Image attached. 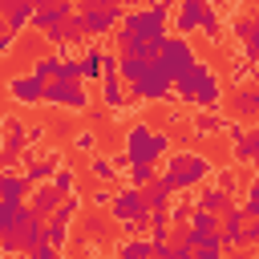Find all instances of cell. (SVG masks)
Listing matches in <instances>:
<instances>
[{
    "instance_id": "6da1fadb",
    "label": "cell",
    "mask_w": 259,
    "mask_h": 259,
    "mask_svg": "<svg viewBox=\"0 0 259 259\" xmlns=\"http://www.w3.org/2000/svg\"><path fill=\"white\" fill-rule=\"evenodd\" d=\"M170 97H178V101L194 105L198 113H219V105H223V85H219L214 69H210L206 61H198V57H194V65L174 81V93H170Z\"/></svg>"
},
{
    "instance_id": "7a4b0ae2",
    "label": "cell",
    "mask_w": 259,
    "mask_h": 259,
    "mask_svg": "<svg viewBox=\"0 0 259 259\" xmlns=\"http://www.w3.org/2000/svg\"><path fill=\"white\" fill-rule=\"evenodd\" d=\"M170 4L162 0V4H150V8H125L121 12V24L113 28V40H117V49L125 45V40H134V36H150V40H166V24H170Z\"/></svg>"
},
{
    "instance_id": "3957f363",
    "label": "cell",
    "mask_w": 259,
    "mask_h": 259,
    "mask_svg": "<svg viewBox=\"0 0 259 259\" xmlns=\"http://www.w3.org/2000/svg\"><path fill=\"white\" fill-rule=\"evenodd\" d=\"M210 158L206 154H194V150H178V154H170L166 158V170H158L162 174V182L170 186V194H190L194 186H202L206 178H210Z\"/></svg>"
},
{
    "instance_id": "277c9868",
    "label": "cell",
    "mask_w": 259,
    "mask_h": 259,
    "mask_svg": "<svg viewBox=\"0 0 259 259\" xmlns=\"http://www.w3.org/2000/svg\"><path fill=\"white\" fill-rule=\"evenodd\" d=\"M125 162L130 166H158V158L170 154V134L166 130H154L146 121H134L125 130Z\"/></svg>"
},
{
    "instance_id": "5b68a950",
    "label": "cell",
    "mask_w": 259,
    "mask_h": 259,
    "mask_svg": "<svg viewBox=\"0 0 259 259\" xmlns=\"http://www.w3.org/2000/svg\"><path fill=\"white\" fill-rule=\"evenodd\" d=\"M109 219L121 223L130 235L150 231V210H146V202H142V190H134V186L113 190V194H109Z\"/></svg>"
},
{
    "instance_id": "8992f818",
    "label": "cell",
    "mask_w": 259,
    "mask_h": 259,
    "mask_svg": "<svg viewBox=\"0 0 259 259\" xmlns=\"http://www.w3.org/2000/svg\"><path fill=\"white\" fill-rule=\"evenodd\" d=\"M0 125H4V150H0V170L8 174V170L16 166V158L24 154V146H32V142H40V138H45V125H24L20 117H4Z\"/></svg>"
},
{
    "instance_id": "52a82bcc",
    "label": "cell",
    "mask_w": 259,
    "mask_h": 259,
    "mask_svg": "<svg viewBox=\"0 0 259 259\" xmlns=\"http://www.w3.org/2000/svg\"><path fill=\"white\" fill-rule=\"evenodd\" d=\"M121 4H109V0H85L81 8H77V20H81V28H85V40L89 36H105V32H113L117 24H121Z\"/></svg>"
},
{
    "instance_id": "ba28073f",
    "label": "cell",
    "mask_w": 259,
    "mask_h": 259,
    "mask_svg": "<svg viewBox=\"0 0 259 259\" xmlns=\"http://www.w3.org/2000/svg\"><path fill=\"white\" fill-rule=\"evenodd\" d=\"M158 69L170 77V81H178L190 65H194V49H190V40H182V36H170L166 32V40H162V49H158Z\"/></svg>"
},
{
    "instance_id": "9c48e42d",
    "label": "cell",
    "mask_w": 259,
    "mask_h": 259,
    "mask_svg": "<svg viewBox=\"0 0 259 259\" xmlns=\"http://www.w3.org/2000/svg\"><path fill=\"white\" fill-rule=\"evenodd\" d=\"M170 93H174V81L158 69V61H150L146 73L130 85V97L125 101H170Z\"/></svg>"
},
{
    "instance_id": "30bf717a",
    "label": "cell",
    "mask_w": 259,
    "mask_h": 259,
    "mask_svg": "<svg viewBox=\"0 0 259 259\" xmlns=\"http://www.w3.org/2000/svg\"><path fill=\"white\" fill-rule=\"evenodd\" d=\"M40 105H53V109H89V93L81 81H49L45 85V97Z\"/></svg>"
},
{
    "instance_id": "8fae6325",
    "label": "cell",
    "mask_w": 259,
    "mask_h": 259,
    "mask_svg": "<svg viewBox=\"0 0 259 259\" xmlns=\"http://www.w3.org/2000/svg\"><path fill=\"white\" fill-rule=\"evenodd\" d=\"M73 12H77V8H73L69 0H57V4H32V20H28V24H32L36 32L49 36V32H57Z\"/></svg>"
},
{
    "instance_id": "7c38bea8",
    "label": "cell",
    "mask_w": 259,
    "mask_h": 259,
    "mask_svg": "<svg viewBox=\"0 0 259 259\" xmlns=\"http://www.w3.org/2000/svg\"><path fill=\"white\" fill-rule=\"evenodd\" d=\"M8 97H12L16 105H40V97H45V85H40L32 73H16V77L8 81Z\"/></svg>"
},
{
    "instance_id": "4fadbf2b",
    "label": "cell",
    "mask_w": 259,
    "mask_h": 259,
    "mask_svg": "<svg viewBox=\"0 0 259 259\" xmlns=\"http://www.w3.org/2000/svg\"><path fill=\"white\" fill-rule=\"evenodd\" d=\"M202 12H206V0H182L178 12H174V32L170 36H182L186 40V32H194L202 24Z\"/></svg>"
},
{
    "instance_id": "5bb4252c",
    "label": "cell",
    "mask_w": 259,
    "mask_h": 259,
    "mask_svg": "<svg viewBox=\"0 0 259 259\" xmlns=\"http://www.w3.org/2000/svg\"><path fill=\"white\" fill-rule=\"evenodd\" d=\"M227 138L235 146V162H251L259 154V130H247V125H227Z\"/></svg>"
},
{
    "instance_id": "9a60e30c",
    "label": "cell",
    "mask_w": 259,
    "mask_h": 259,
    "mask_svg": "<svg viewBox=\"0 0 259 259\" xmlns=\"http://www.w3.org/2000/svg\"><path fill=\"white\" fill-rule=\"evenodd\" d=\"M57 166H61V158H57V154H45V158H28L20 178H24V182H28V190H32V186H45V182L57 174Z\"/></svg>"
},
{
    "instance_id": "2e32d148",
    "label": "cell",
    "mask_w": 259,
    "mask_h": 259,
    "mask_svg": "<svg viewBox=\"0 0 259 259\" xmlns=\"http://www.w3.org/2000/svg\"><path fill=\"white\" fill-rule=\"evenodd\" d=\"M101 105H105L109 113H117V109L125 105V85H121L117 69H101Z\"/></svg>"
},
{
    "instance_id": "e0dca14e",
    "label": "cell",
    "mask_w": 259,
    "mask_h": 259,
    "mask_svg": "<svg viewBox=\"0 0 259 259\" xmlns=\"http://www.w3.org/2000/svg\"><path fill=\"white\" fill-rule=\"evenodd\" d=\"M0 16H4V32L16 36V32H24L28 20H32V0H24V4H8V0H0Z\"/></svg>"
},
{
    "instance_id": "ac0fdd59",
    "label": "cell",
    "mask_w": 259,
    "mask_h": 259,
    "mask_svg": "<svg viewBox=\"0 0 259 259\" xmlns=\"http://www.w3.org/2000/svg\"><path fill=\"white\" fill-rule=\"evenodd\" d=\"M28 219H36L28 202H0V235H16Z\"/></svg>"
},
{
    "instance_id": "d6986e66",
    "label": "cell",
    "mask_w": 259,
    "mask_h": 259,
    "mask_svg": "<svg viewBox=\"0 0 259 259\" xmlns=\"http://www.w3.org/2000/svg\"><path fill=\"white\" fill-rule=\"evenodd\" d=\"M45 243V223L40 219H28L16 235H12V247H16V255H28V251H36Z\"/></svg>"
},
{
    "instance_id": "ffe728a7",
    "label": "cell",
    "mask_w": 259,
    "mask_h": 259,
    "mask_svg": "<svg viewBox=\"0 0 259 259\" xmlns=\"http://www.w3.org/2000/svg\"><path fill=\"white\" fill-rule=\"evenodd\" d=\"M235 36L243 40V57H247V65H251V61H259V24H255L251 16L235 20Z\"/></svg>"
},
{
    "instance_id": "44dd1931",
    "label": "cell",
    "mask_w": 259,
    "mask_h": 259,
    "mask_svg": "<svg viewBox=\"0 0 259 259\" xmlns=\"http://www.w3.org/2000/svg\"><path fill=\"white\" fill-rule=\"evenodd\" d=\"M57 206H61V194H57L49 182H45V186H32V202H28V210H32L40 223H45V219H49Z\"/></svg>"
},
{
    "instance_id": "7402d4cb",
    "label": "cell",
    "mask_w": 259,
    "mask_h": 259,
    "mask_svg": "<svg viewBox=\"0 0 259 259\" xmlns=\"http://www.w3.org/2000/svg\"><path fill=\"white\" fill-rule=\"evenodd\" d=\"M77 61H81V81H101V45L97 40H85V53Z\"/></svg>"
},
{
    "instance_id": "603a6c76",
    "label": "cell",
    "mask_w": 259,
    "mask_h": 259,
    "mask_svg": "<svg viewBox=\"0 0 259 259\" xmlns=\"http://www.w3.org/2000/svg\"><path fill=\"white\" fill-rule=\"evenodd\" d=\"M77 214H81V198H77V194H69V198H61V206H57V210H53L45 223H49V227H61V231H69V223H73Z\"/></svg>"
},
{
    "instance_id": "cb8c5ba5",
    "label": "cell",
    "mask_w": 259,
    "mask_h": 259,
    "mask_svg": "<svg viewBox=\"0 0 259 259\" xmlns=\"http://www.w3.org/2000/svg\"><path fill=\"white\" fill-rule=\"evenodd\" d=\"M28 198V182L20 174H4L0 170V202H24Z\"/></svg>"
},
{
    "instance_id": "d4e9b609",
    "label": "cell",
    "mask_w": 259,
    "mask_h": 259,
    "mask_svg": "<svg viewBox=\"0 0 259 259\" xmlns=\"http://www.w3.org/2000/svg\"><path fill=\"white\" fill-rule=\"evenodd\" d=\"M231 198L219 190V186H198V198H194V210H206V214H219Z\"/></svg>"
},
{
    "instance_id": "484cf974",
    "label": "cell",
    "mask_w": 259,
    "mask_h": 259,
    "mask_svg": "<svg viewBox=\"0 0 259 259\" xmlns=\"http://www.w3.org/2000/svg\"><path fill=\"white\" fill-rule=\"evenodd\" d=\"M113 259H154V247H150V239H125V243H117Z\"/></svg>"
},
{
    "instance_id": "4316f807",
    "label": "cell",
    "mask_w": 259,
    "mask_h": 259,
    "mask_svg": "<svg viewBox=\"0 0 259 259\" xmlns=\"http://www.w3.org/2000/svg\"><path fill=\"white\" fill-rule=\"evenodd\" d=\"M231 109H235L239 117H251V113L259 109V93H255L251 85H243V89H239V93L231 97Z\"/></svg>"
},
{
    "instance_id": "83f0119b",
    "label": "cell",
    "mask_w": 259,
    "mask_h": 259,
    "mask_svg": "<svg viewBox=\"0 0 259 259\" xmlns=\"http://www.w3.org/2000/svg\"><path fill=\"white\" fill-rule=\"evenodd\" d=\"M49 186H53L61 198H69V194H77V174H73L69 166H57V174L49 178Z\"/></svg>"
},
{
    "instance_id": "f1b7e54d",
    "label": "cell",
    "mask_w": 259,
    "mask_h": 259,
    "mask_svg": "<svg viewBox=\"0 0 259 259\" xmlns=\"http://www.w3.org/2000/svg\"><path fill=\"white\" fill-rule=\"evenodd\" d=\"M190 214H194V202H170L166 206V227L170 231H182L190 223Z\"/></svg>"
},
{
    "instance_id": "f546056e",
    "label": "cell",
    "mask_w": 259,
    "mask_h": 259,
    "mask_svg": "<svg viewBox=\"0 0 259 259\" xmlns=\"http://www.w3.org/2000/svg\"><path fill=\"white\" fill-rule=\"evenodd\" d=\"M190 125H194V134H219V130H227V117L223 113H194Z\"/></svg>"
},
{
    "instance_id": "4dcf8cb0",
    "label": "cell",
    "mask_w": 259,
    "mask_h": 259,
    "mask_svg": "<svg viewBox=\"0 0 259 259\" xmlns=\"http://www.w3.org/2000/svg\"><path fill=\"white\" fill-rule=\"evenodd\" d=\"M57 81H81V61L69 53H57Z\"/></svg>"
},
{
    "instance_id": "1f68e13d",
    "label": "cell",
    "mask_w": 259,
    "mask_h": 259,
    "mask_svg": "<svg viewBox=\"0 0 259 259\" xmlns=\"http://www.w3.org/2000/svg\"><path fill=\"white\" fill-rule=\"evenodd\" d=\"M154 178H158V166H130V170H125V182H130L134 190H142V186H150Z\"/></svg>"
},
{
    "instance_id": "d6a6232c",
    "label": "cell",
    "mask_w": 259,
    "mask_h": 259,
    "mask_svg": "<svg viewBox=\"0 0 259 259\" xmlns=\"http://www.w3.org/2000/svg\"><path fill=\"white\" fill-rule=\"evenodd\" d=\"M198 32L206 36V40H219L223 36V20H219V12L206 4V12H202V24H198Z\"/></svg>"
},
{
    "instance_id": "836d02e7",
    "label": "cell",
    "mask_w": 259,
    "mask_h": 259,
    "mask_svg": "<svg viewBox=\"0 0 259 259\" xmlns=\"http://www.w3.org/2000/svg\"><path fill=\"white\" fill-rule=\"evenodd\" d=\"M186 227H190V231H198V235H214V231H219V214H206V210H194Z\"/></svg>"
},
{
    "instance_id": "e575fe53",
    "label": "cell",
    "mask_w": 259,
    "mask_h": 259,
    "mask_svg": "<svg viewBox=\"0 0 259 259\" xmlns=\"http://www.w3.org/2000/svg\"><path fill=\"white\" fill-rule=\"evenodd\" d=\"M243 194H247V202H243V219H247V223H259V186L247 182Z\"/></svg>"
},
{
    "instance_id": "d590c367",
    "label": "cell",
    "mask_w": 259,
    "mask_h": 259,
    "mask_svg": "<svg viewBox=\"0 0 259 259\" xmlns=\"http://www.w3.org/2000/svg\"><path fill=\"white\" fill-rule=\"evenodd\" d=\"M89 174H93L97 182H113V178H117L113 166H109V158H89Z\"/></svg>"
},
{
    "instance_id": "8d00e7d4",
    "label": "cell",
    "mask_w": 259,
    "mask_h": 259,
    "mask_svg": "<svg viewBox=\"0 0 259 259\" xmlns=\"http://www.w3.org/2000/svg\"><path fill=\"white\" fill-rule=\"evenodd\" d=\"M219 190L231 198V194L239 190V174H235V170H223V174H219Z\"/></svg>"
},
{
    "instance_id": "74e56055",
    "label": "cell",
    "mask_w": 259,
    "mask_h": 259,
    "mask_svg": "<svg viewBox=\"0 0 259 259\" xmlns=\"http://www.w3.org/2000/svg\"><path fill=\"white\" fill-rule=\"evenodd\" d=\"M73 150L89 154V150H93V130H81V134H73Z\"/></svg>"
},
{
    "instance_id": "f35d334b",
    "label": "cell",
    "mask_w": 259,
    "mask_h": 259,
    "mask_svg": "<svg viewBox=\"0 0 259 259\" xmlns=\"http://www.w3.org/2000/svg\"><path fill=\"white\" fill-rule=\"evenodd\" d=\"M28 259H61V251H53L49 243H40L36 251H28Z\"/></svg>"
},
{
    "instance_id": "ab89813d",
    "label": "cell",
    "mask_w": 259,
    "mask_h": 259,
    "mask_svg": "<svg viewBox=\"0 0 259 259\" xmlns=\"http://www.w3.org/2000/svg\"><path fill=\"white\" fill-rule=\"evenodd\" d=\"M12 45H16V36H8V32L0 28V57H8V53H12Z\"/></svg>"
},
{
    "instance_id": "60d3db41",
    "label": "cell",
    "mask_w": 259,
    "mask_h": 259,
    "mask_svg": "<svg viewBox=\"0 0 259 259\" xmlns=\"http://www.w3.org/2000/svg\"><path fill=\"white\" fill-rule=\"evenodd\" d=\"M198 259H227V251L223 247H206V251H198Z\"/></svg>"
},
{
    "instance_id": "b9f144b4",
    "label": "cell",
    "mask_w": 259,
    "mask_h": 259,
    "mask_svg": "<svg viewBox=\"0 0 259 259\" xmlns=\"http://www.w3.org/2000/svg\"><path fill=\"white\" fill-rule=\"evenodd\" d=\"M109 194H113V190H97V194H93V206H109Z\"/></svg>"
},
{
    "instance_id": "7bdbcfd3",
    "label": "cell",
    "mask_w": 259,
    "mask_h": 259,
    "mask_svg": "<svg viewBox=\"0 0 259 259\" xmlns=\"http://www.w3.org/2000/svg\"><path fill=\"white\" fill-rule=\"evenodd\" d=\"M174 259H198V255H194V251H186V247H178V243H174Z\"/></svg>"
}]
</instances>
